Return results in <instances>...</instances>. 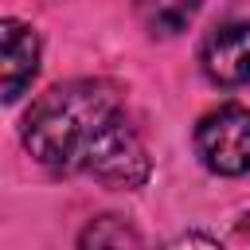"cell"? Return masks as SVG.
<instances>
[{
	"label": "cell",
	"mask_w": 250,
	"mask_h": 250,
	"mask_svg": "<svg viewBox=\"0 0 250 250\" xmlns=\"http://www.w3.org/2000/svg\"><path fill=\"white\" fill-rule=\"evenodd\" d=\"M78 250H141V238H137V230H133L125 219L102 215V219H94V223L82 230Z\"/></svg>",
	"instance_id": "obj_6"
},
{
	"label": "cell",
	"mask_w": 250,
	"mask_h": 250,
	"mask_svg": "<svg viewBox=\"0 0 250 250\" xmlns=\"http://www.w3.org/2000/svg\"><path fill=\"white\" fill-rule=\"evenodd\" d=\"M23 145L59 172H90L109 188H141L148 180V152L129 125L121 98L105 82L51 86L23 117Z\"/></svg>",
	"instance_id": "obj_1"
},
{
	"label": "cell",
	"mask_w": 250,
	"mask_h": 250,
	"mask_svg": "<svg viewBox=\"0 0 250 250\" xmlns=\"http://www.w3.org/2000/svg\"><path fill=\"white\" fill-rule=\"evenodd\" d=\"M164 250H223L215 238H207V234H180V238H172Z\"/></svg>",
	"instance_id": "obj_7"
},
{
	"label": "cell",
	"mask_w": 250,
	"mask_h": 250,
	"mask_svg": "<svg viewBox=\"0 0 250 250\" xmlns=\"http://www.w3.org/2000/svg\"><path fill=\"white\" fill-rule=\"evenodd\" d=\"M203 70L219 86H250V20L223 23L207 35Z\"/></svg>",
	"instance_id": "obj_3"
},
{
	"label": "cell",
	"mask_w": 250,
	"mask_h": 250,
	"mask_svg": "<svg viewBox=\"0 0 250 250\" xmlns=\"http://www.w3.org/2000/svg\"><path fill=\"white\" fill-rule=\"evenodd\" d=\"M195 152L219 176L250 172V109L219 105L195 125Z\"/></svg>",
	"instance_id": "obj_2"
},
{
	"label": "cell",
	"mask_w": 250,
	"mask_h": 250,
	"mask_svg": "<svg viewBox=\"0 0 250 250\" xmlns=\"http://www.w3.org/2000/svg\"><path fill=\"white\" fill-rule=\"evenodd\" d=\"M203 0H137V16L152 35H176L199 16Z\"/></svg>",
	"instance_id": "obj_5"
},
{
	"label": "cell",
	"mask_w": 250,
	"mask_h": 250,
	"mask_svg": "<svg viewBox=\"0 0 250 250\" xmlns=\"http://www.w3.org/2000/svg\"><path fill=\"white\" fill-rule=\"evenodd\" d=\"M0 47H4V62H0L4 102H16L31 86L35 70H39V35L20 20H4L0 23Z\"/></svg>",
	"instance_id": "obj_4"
}]
</instances>
